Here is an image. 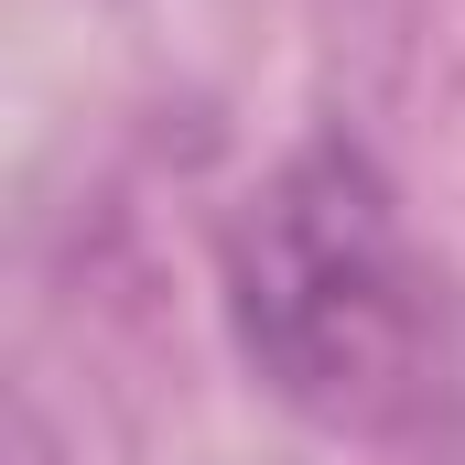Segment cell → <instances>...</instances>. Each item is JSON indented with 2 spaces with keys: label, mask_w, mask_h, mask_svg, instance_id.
<instances>
[{
  "label": "cell",
  "mask_w": 465,
  "mask_h": 465,
  "mask_svg": "<svg viewBox=\"0 0 465 465\" xmlns=\"http://www.w3.org/2000/svg\"><path fill=\"white\" fill-rule=\"evenodd\" d=\"M228 314L249 368L325 433H390L422 401V271L357 152L282 163L228 238Z\"/></svg>",
  "instance_id": "cell-1"
}]
</instances>
